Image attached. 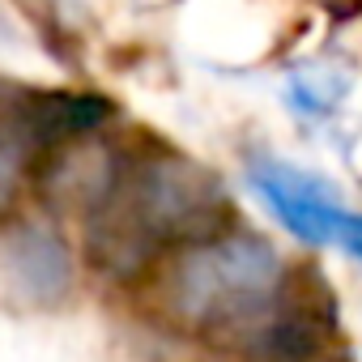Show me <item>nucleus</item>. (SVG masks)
<instances>
[{
    "instance_id": "f03ea898",
    "label": "nucleus",
    "mask_w": 362,
    "mask_h": 362,
    "mask_svg": "<svg viewBox=\"0 0 362 362\" xmlns=\"http://www.w3.org/2000/svg\"><path fill=\"white\" fill-rule=\"evenodd\" d=\"M149 281L166 324L235 349H247L260 324L286 303V260L243 226L170 252Z\"/></svg>"
},
{
    "instance_id": "f257e3e1",
    "label": "nucleus",
    "mask_w": 362,
    "mask_h": 362,
    "mask_svg": "<svg viewBox=\"0 0 362 362\" xmlns=\"http://www.w3.org/2000/svg\"><path fill=\"white\" fill-rule=\"evenodd\" d=\"M235 226L226 184L188 153H132L111 197L86 218V260L111 281H141L188 243Z\"/></svg>"
},
{
    "instance_id": "7ed1b4c3",
    "label": "nucleus",
    "mask_w": 362,
    "mask_h": 362,
    "mask_svg": "<svg viewBox=\"0 0 362 362\" xmlns=\"http://www.w3.org/2000/svg\"><path fill=\"white\" fill-rule=\"evenodd\" d=\"M247 184L260 197V205L307 247H337L362 264V214H354L341 192L320 179L315 170H303L294 162H281L273 153L247 158Z\"/></svg>"
},
{
    "instance_id": "0eeeda50",
    "label": "nucleus",
    "mask_w": 362,
    "mask_h": 362,
    "mask_svg": "<svg viewBox=\"0 0 362 362\" xmlns=\"http://www.w3.org/2000/svg\"><path fill=\"white\" fill-rule=\"evenodd\" d=\"M349 81L332 69H311V73H294L286 86V103L298 115H332L345 103Z\"/></svg>"
},
{
    "instance_id": "423d86ee",
    "label": "nucleus",
    "mask_w": 362,
    "mask_h": 362,
    "mask_svg": "<svg viewBox=\"0 0 362 362\" xmlns=\"http://www.w3.org/2000/svg\"><path fill=\"white\" fill-rule=\"evenodd\" d=\"M39 149L26 141L18 124H0V226H13L26 197L35 192Z\"/></svg>"
},
{
    "instance_id": "39448f33",
    "label": "nucleus",
    "mask_w": 362,
    "mask_h": 362,
    "mask_svg": "<svg viewBox=\"0 0 362 362\" xmlns=\"http://www.w3.org/2000/svg\"><path fill=\"white\" fill-rule=\"evenodd\" d=\"M107 119H111V103L86 90H39L13 115V124L26 132L35 149H56L69 141L98 136Z\"/></svg>"
},
{
    "instance_id": "20e7f679",
    "label": "nucleus",
    "mask_w": 362,
    "mask_h": 362,
    "mask_svg": "<svg viewBox=\"0 0 362 362\" xmlns=\"http://www.w3.org/2000/svg\"><path fill=\"white\" fill-rule=\"evenodd\" d=\"M5 269L13 290L35 307H60L77 286V260L52 226L22 222L5 243Z\"/></svg>"
}]
</instances>
